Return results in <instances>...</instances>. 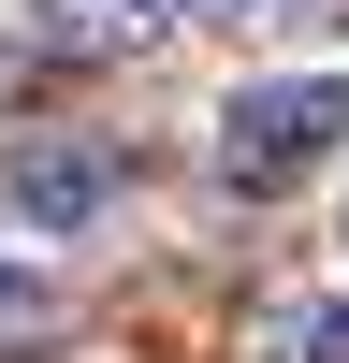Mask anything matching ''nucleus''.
Here are the masks:
<instances>
[{"label":"nucleus","mask_w":349,"mask_h":363,"mask_svg":"<svg viewBox=\"0 0 349 363\" xmlns=\"http://www.w3.org/2000/svg\"><path fill=\"white\" fill-rule=\"evenodd\" d=\"M204 131H218V145H204V160H218V189L277 203V189H306L320 160H349V73H248Z\"/></svg>","instance_id":"obj_1"},{"label":"nucleus","mask_w":349,"mask_h":363,"mask_svg":"<svg viewBox=\"0 0 349 363\" xmlns=\"http://www.w3.org/2000/svg\"><path fill=\"white\" fill-rule=\"evenodd\" d=\"M116 145L102 131H15V160H0V218L29 233V247H73V233H102L116 218Z\"/></svg>","instance_id":"obj_2"},{"label":"nucleus","mask_w":349,"mask_h":363,"mask_svg":"<svg viewBox=\"0 0 349 363\" xmlns=\"http://www.w3.org/2000/svg\"><path fill=\"white\" fill-rule=\"evenodd\" d=\"M189 0H29V44L44 58H145Z\"/></svg>","instance_id":"obj_3"},{"label":"nucleus","mask_w":349,"mask_h":363,"mask_svg":"<svg viewBox=\"0 0 349 363\" xmlns=\"http://www.w3.org/2000/svg\"><path fill=\"white\" fill-rule=\"evenodd\" d=\"M44 320H58V277L29 262V233H15V247H0V349H29Z\"/></svg>","instance_id":"obj_4"},{"label":"nucleus","mask_w":349,"mask_h":363,"mask_svg":"<svg viewBox=\"0 0 349 363\" xmlns=\"http://www.w3.org/2000/svg\"><path fill=\"white\" fill-rule=\"evenodd\" d=\"M204 15H233V29H349V0H204Z\"/></svg>","instance_id":"obj_5"},{"label":"nucleus","mask_w":349,"mask_h":363,"mask_svg":"<svg viewBox=\"0 0 349 363\" xmlns=\"http://www.w3.org/2000/svg\"><path fill=\"white\" fill-rule=\"evenodd\" d=\"M291 349H306V363H349V320H335V306H320V320H291Z\"/></svg>","instance_id":"obj_6"},{"label":"nucleus","mask_w":349,"mask_h":363,"mask_svg":"<svg viewBox=\"0 0 349 363\" xmlns=\"http://www.w3.org/2000/svg\"><path fill=\"white\" fill-rule=\"evenodd\" d=\"M335 262H349V203H335Z\"/></svg>","instance_id":"obj_7"}]
</instances>
